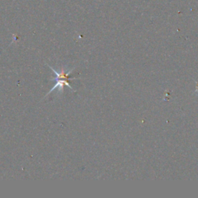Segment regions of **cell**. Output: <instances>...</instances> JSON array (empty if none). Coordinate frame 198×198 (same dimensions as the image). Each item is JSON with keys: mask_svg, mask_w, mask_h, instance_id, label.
<instances>
[{"mask_svg": "<svg viewBox=\"0 0 198 198\" xmlns=\"http://www.w3.org/2000/svg\"><path fill=\"white\" fill-rule=\"evenodd\" d=\"M50 68H51V70H52V71L54 72V74H56V77L54 78V81H56L57 83H56V84L53 86V88H51V90L49 91V93L47 95L51 94L53 91L56 90V89H57L58 92H62L64 86H67L70 89L73 90L72 87L69 84V81H70V80L77 79V77H73V78H71V77H70V74H71V72L74 71V68L71 69V70H68V71H67L66 69L64 68V67H62L60 71H59V72H57V71H56V70H54L52 67H50Z\"/></svg>", "mask_w": 198, "mask_h": 198, "instance_id": "cell-1", "label": "cell"}]
</instances>
